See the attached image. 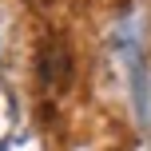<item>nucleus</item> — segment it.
Masks as SVG:
<instances>
[{
  "label": "nucleus",
  "mask_w": 151,
  "mask_h": 151,
  "mask_svg": "<svg viewBox=\"0 0 151 151\" xmlns=\"http://www.w3.org/2000/svg\"><path fill=\"white\" fill-rule=\"evenodd\" d=\"M40 83H44V91H52V96H60L72 83V52H68L64 40H48V44L40 48Z\"/></svg>",
  "instance_id": "1"
},
{
  "label": "nucleus",
  "mask_w": 151,
  "mask_h": 151,
  "mask_svg": "<svg viewBox=\"0 0 151 151\" xmlns=\"http://www.w3.org/2000/svg\"><path fill=\"white\" fill-rule=\"evenodd\" d=\"M40 4H44V0H40Z\"/></svg>",
  "instance_id": "2"
}]
</instances>
